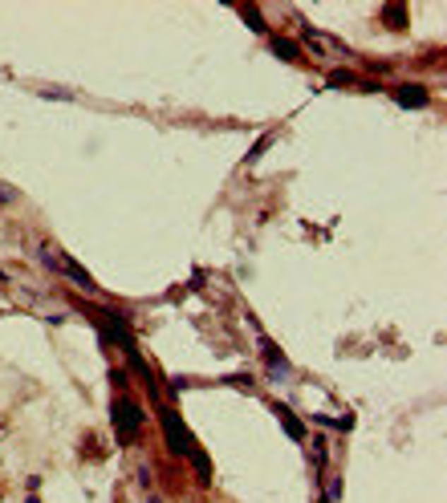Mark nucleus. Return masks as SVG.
Here are the masks:
<instances>
[{
	"mask_svg": "<svg viewBox=\"0 0 447 503\" xmlns=\"http://www.w3.org/2000/svg\"><path fill=\"white\" fill-rule=\"evenodd\" d=\"M13 199H17V191H13V187H8V183H0V207H8V203H13Z\"/></svg>",
	"mask_w": 447,
	"mask_h": 503,
	"instance_id": "obj_9",
	"label": "nucleus"
},
{
	"mask_svg": "<svg viewBox=\"0 0 447 503\" xmlns=\"http://www.w3.org/2000/svg\"><path fill=\"white\" fill-rule=\"evenodd\" d=\"M273 49H277L281 57H289V61L297 57V45H293V41H285V37H273Z\"/></svg>",
	"mask_w": 447,
	"mask_h": 503,
	"instance_id": "obj_6",
	"label": "nucleus"
},
{
	"mask_svg": "<svg viewBox=\"0 0 447 503\" xmlns=\"http://www.w3.org/2000/svg\"><path fill=\"white\" fill-rule=\"evenodd\" d=\"M395 97L403 106H427V90H419V85H403Z\"/></svg>",
	"mask_w": 447,
	"mask_h": 503,
	"instance_id": "obj_3",
	"label": "nucleus"
},
{
	"mask_svg": "<svg viewBox=\"0 0 447 503\" xmlns=\"http://www.w3.org/2000/svg\"><path fill=\"white\" fill-rule=\"evenodd\" d=\"M265 361H268V365H273L277 373H285V370H289V361L281 357V349H277L273 341H265Z\"/></svg>",
	"mask_w": 447,
	"mask_h": 503,
	"instance_id": "obj_4",
	"label": "nucleus"
},
{
	"mask_svg": "<svg viewBox=\"0 0 447 503\" xmlns=\"http://www.w3.org/2000/svg\"><path fill=\"white\" fill-rule=\"evenodd\" d=\"M163 430H167V442L175 447V454H191V451H196V447H191V435L183 430L179 414H171V410H167V414H163Z\"/></svg>",
	"mask_w": 447,
	"mask_h": 503,
	"instance_id": "obj_2",
	"label": "nucleus"
},
{
	"mask_svg": "<svg viewBox=\"0 0 447 503\" xmlns=\"http://www.w3.org/2000/svg\"><path fill=\"white\" fill-rule=\"evenodd\" d=\"M240 13H244V20H249V25H252V29H256V32L265 29V25H261V13H256V8H249V4H244Z\"/></svg>",
	"mask_w": 447,
	"mask_h": 503,
	"instance_id": "obj_8",
	"label": "nucleus"
},
{
	"mask_svg": "<svg viewBox=\"0 0 447 503\" xmlns=\"http://www.w3.org/2000/svg\"><path fill=\"white\" fill-rule=\"evenodd\" d=\"M277 414H281V418H285V430H289V435H293V438H301V435H305V430H301L297 422H293V414H289L285 406H277Z\"/></svg>",
	"mask_w": 447,
	"mask_h": 503,
	"instance_id": "obj_7",
	"label": "nucleus"
},
{
	"mask_svg": "<svg viewBox=\"0 0 447 503\" xmlns=\"http://www.w3.org/2000/svg\"><path fill=\"white\" fill-rule=\"evenodd\" d=\"M110 414H114L118 442H134V438H138V430H143V410H138V406H134L131 398H114Z\"/></svg>",
	"mask_w": 447,
	"mask_h": 503,
	"instance_id": "obj_1",
	"label": "nucleus"
},
{
	"mask_svg": "<svg viewBox=\"0 0 447 503\" xmlns=\"http://www.w3.org/2000/svg\"><path fill=\"white\" fill-rule=\"evenodd\" d=\"M382 20L403 29V25H407V8H403V4H386V8H382Z\"/></svg>",
	"mask_w": 447,
	"mask_h": 503,
	"instance_id": "obj_5",
	"label": "nucleus"
}]
</instances>
